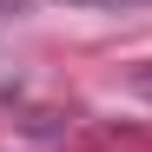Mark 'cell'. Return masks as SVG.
Segmentation results:
<instances>
[{
	"label": "cell",
	"instance_id": "7a4b0ae2",
	"mask_svg": "<svg viewBox=\"0 0 152 152\" xmlns=\"http://www.w3.org/2000/svg\"><path fill=\"white\" fill-rule=\"evenodd\" d=\"M80 7H113V0H80Z\"/></svg>",
	"mask_w": 152,
	"mask_h": 152
},
{
	"label": "cell",
	"instance_id": "6da1fadb",
	"mask_svg": "<svg viewBox=\"0 0 152 152\" xmlns=\"http://www.w3.org/2000/svg\"><path fill=\"white\" fill-rule=\"evenodd\" d=\"M132 86H139V93H145V99H152V66H145V73H139V80H132Z\"/></svg>",
	"mask_w": 152,
	"mask_h": 152
}]
</instances>
